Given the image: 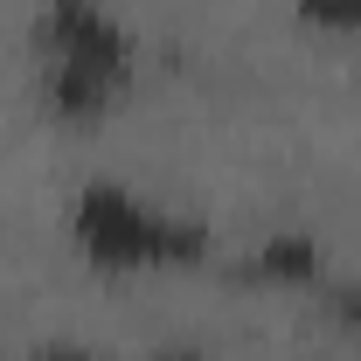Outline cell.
Returning <instances> with one entry per match:
<instances>
[{"instance_id": "obj_1", "label": "cell", "mask_w": 361, "mask_h": 361, "mask_svg": "<svg viewBox=\"0 0 361 361\" xmlns=\"http://www.w3.org/2000/svg\"><path fill=\"white\" fill-rule=\"evenodd\" d=\"M70 243L97 271H167V264H202L209 229L195 216H167L126 180H84L70 202Z\"/></svg>"}, {"instance_id": "obj_2", "label": "cell", "mask_w": 361, "mask_h": 361, "mask_svg": "<svg viewBox=\"0 0 361 361\" xmlns=\"http://www.w3.org/2000/svg\"><path fill=\"white\" fill-rule=\"evenodd\" d=\"M35 49H42V63H56V70H90V77L133 84V35L97 0H42Z\"/></svg>"}, {"instance_id": "obj_3", "label": "cell", "mask_w": 361, "mask_h": 361, "mask_svg": "<svg viewBox=\"0 0 361 361\" xmlns=\"http://www.w3.org/2000/svg\"><path fill=\"white\" fill-rule=\"evenodd\" d=\"M319 271H326V257H319V236H306V229H278V236H257L243 257H236V278L243 285H319Z\"/></svg>"}, {"instance_id": "obj_4", "label": "cell", "mask_w": 361, "mask_h": 361, "mask_svg": "<svg viewBox=\"0 0 361 361\" xmlns=\"http://www.w3.org/2000/svg\"><path fill=\"white\" fill-rule=\"evenodd\" d=\"M292 14L319 35H361V0H292Z\"/></svg>"}, {"instance_id": "obj_5", "label": "cell", "mask_w": 361, "mask_h": 361, "mask_svg": "<svg viewBox=\"0 0 361 361\" xmlns=\"http://www.w3.org/2000/svg\"><path fill=\"white\" fill-rule=\"evenodd\" d=\"M319 306H326V319H334V326L361 334V278H348V285H326V292H319Z\"/></svg>"}, {"instance_id": "obj_6", "label": "cell", "mask_w": 361, "mask_h": 361, "mask_svg": "<svg viewBox=\"0 0 361 361\" xmlns=\"http://www.w3.org/2000/svg\"><path fill=\"white\" fill-rule=\"evenodd\" d=\"M28 361H104V355H90V348H77V341H42Z\"/></svg>"}, {"instance_id": "obj_7", "label": "cell", "mask_w": 361, "mask_h": 361, "mask_svg": "<svg viewBox=\"0 0 361 361\" xmlns=\"http://www.w3.org/2000/svg\"><path fill=\"white\" fill-rule=\"evenodd\" d=\"M153 361H202V355H195V348H160Z\"/></svg>"}]
</instances>
